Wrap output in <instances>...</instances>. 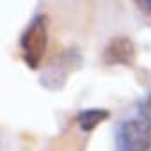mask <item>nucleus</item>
I'll list each match as a JSON object with an SVG mask.
<instances>
[{
	"label": "nucleus",
	"mask_w": 151,
	"mask_h": 151,
	"mask_svg": "<svg viewBox=\"0 0 151 151\" xmlns=\"http://www.w3.org/2000/svg\"><path fill=\"white\" fill-rule=\"evenodd\" d=\"M48 45V18L37 14L23 30L20 37V50L25 64L30 69H37L45 59Z\"/></svg>",
	"instance_id": "obj_1"
},
{
	"label": "nucleus",
	"mask_w": 151,
	"mask_h": 151,
	"mask_svg": "<svg viewBox=\"0 0 151 151\" xmlns=\"http://www.w3.org/2000/svg\"><path fill=\"white\" fill-rule=\"evenodd\" d=\"M116 151H149L151 149V124L144 117L124 119L117 124Z\"/></svg>",
	"instance_id": "obj_2"
},
{
	"label": "nucleus",
	"mask_w": 151,
	"mask_h": 151,
	"mask_svg": "<svg viewBox=\"0 0 151 151\" xmlns=\"http://www.w3.org/2000/svg\"><path fill=\"white\" fill-rule=\"evenodd\" d=\"M103 64L107 66H133L137 59V46L128 36H117L109 41L101 53Z\"/></svg>",
	"instance_id": "obj_3"
},
{
	"label": "nucleus",
	"mask_w": 151,
	"mask_h": 151,
	"mask_svg": "<svg viewBox=\"0 0 151 151\" xmlns=\"http://www.w3.org/2000/svg\"><path fill=\"white\" fill-rule=\"evenodd\" d=\"M109 116H110V112L105 109H87V110H82L77 114V123L84 132H91L100 123L109 119Z\"/></svg>",
	"instance_id": "obj_4"
},
{
	"label": "nucleus",
	"mask_w": 151,
	"mask_h": 151,
	"mask_svg": "<svg viewBox=\"0 0 151 151\" xmlns=\"http://www.w3.org/2000/svg\"><path fill=\"white\" fill-rule=\"evenodd\" d=\"M140 112H142V117L151 124V94L147 96V100L142 103V109H140Z\"/></svg>",
	"instance_id": "obj_5"
},
{
	"label": "nucleus",
	"mask_w": 151,
	"mask_h": 151,
	"mask_svg": "<svg viewBox=\"0 0 151 151\" xmlns=\"http://www.w3.org/2000/svg\"><path fill=\"white\" fill-rule=\"evenodd\" d=\"M135 6L139 9H142V13L151 14V0H144V2H135Z\"/></svg>",
	"instance_id": "obj_6"
}]
</instances>
